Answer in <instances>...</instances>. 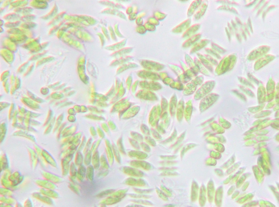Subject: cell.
Instances as JSON below:
<instances>
[{"label":"cell","mask_w":279,"mask_h":207,"mask_svg":"<svg viewBox=\"0 0 279 207\" xmlns=\"http://www.w3.org/2000/svg\"><path fill=\"white\" fill-rule=\"evenodd\" d=\"M125 196V193L124 190H120L117 192L114 193L111 196L107 197L105 200L102 201L103 204H112L118 202Z\"/></svg>","instance_id":"obj_1"},{"label":"cell","mask_w":279,"mask_h":207,"mask_svg":"<svg viewBox=\"0 0 279 207\" xmlns=\"http://www.w3.org/2000/svg\"><path fill=\"white\" fill-rule=\"evenodd\" d=\"M74 154H70L66 156L61 159L62 175L65 176L67 175L70 169V163L73 157Z\"/></svg>","instance_id":"obj_2"},{"label":"cell","mask_w":279,"mask_h":207,"mask_svg":"<svg viewBox=\"0 0 279 207\" xmlns=\"http://www.w3.org/2000/svg\"><path fill=\"white\" fill-rule=\"evenodd\" d=\"M11 174V171L9 169H8L5 171L4 173L1 177V184L3 187L11 190H14L16 188V187H15L12 186L11 181L8 179L9 176Z\"/></svg>","instance_id":"obj_3"},{"label":"cell","mask_w":279,"mask_h":207,"mask_svg":"<svg viewBox=\"0 0 279 207\" xmlns=\"http://www.w3.org/2000/svg\"><path fill=\"white\" fill-rule=\"evenodd\" d=\"M41 175L44 179L48 180L55 184L61 183L63 181L62 177L60 176L46 171H42Z\"/></svg>","instance_id":"obj_4"},{"label":"cell","mask_w":279,"mask_h":207,"mask_svg":"<svg viewBox=\"0 0 279 207\" xmlns=\"http://www.w3.org/2000/svg\"><path fill=\"white\" fill-rule=\"evenodd\" d=\"M35 182L37 186L42 188L55 190L57 187L55 184L45 179H37L35 180Z\"/></svg>","instance_id":"obj_5"},{"label":"cell","mask_w":279,"mask_h":207,"mask_svg":"<svg viewBox=\"0 0 279 207\" xmlns=\"http://www.w3.org/2000/svg\"><path fill=\"white\" fill-rule=\"evenodd\" d=\"M8 179L11 181L12 186L17 187L18 185L20 184L23 181L24 176L21 175L20 172L16 171L11 174L9 176Z\"/></svg>","instance_id":"obj_6"},{"label":"cell","mask_w":279,"mask_h":207,"mask_svg":"<svg viewBox=\"0 0 279 207\" xmlns=\"http://www.w3.org/2000/svg\"><path fill=\"white\" fill-rule=\"evenodd\" d=\"M28 153L30 159V165L32 168L33 170L35 169L38 165L39 158L38 154L35 150L29 148L28 149Z\"/></svg>","instance_id":"obj_7"},{"label":"cell","mask_w":279,"mask_h":207,"mask_svg":"<svg viewBox=\"0 0 279 207\" xmlns=\"http://www.w3.org/2000/svg\"><path fill=\"white\" fill-rule=\"evenodd\" d=\"M32 196L34 199L48 205H52L53 204V201L51 198L42 195L40 193H33L32 194Z\"/></svg>","instance_id":"obj_8"},{"label":"cell","mask_w":279,"mask_h":207,"mask_svg":"<svg viewBox=\"0 0 279 207\" xmlns=\"http://www.w3.org/2000/svg\"><path fill=\"white\" fill-rule=\"evenodd\" d=\"M42 155L45 161L47 164H50L52 166L55 168L57 167V164L56 160L48 152L44 149H43Z\"/></svg>","instance_id":"obj_9"},{"label":"cell","mask_w":279,"mask_h":207,"mask_svg":"<svg viewBox=\"0 0 279 207\" xmlns=\"http://www.w3.org/2000/svg\"><path fill=\"white\" fill-rule=\"evenodd\" d=\"M39 193L51 198L56 199L59 197L58 193L53 190L41 188L39 190Z\"/></svg>","instance_id":"obj_10"},{"label":"cell","mask_w":279,"mask_h":207,"mask_svg":"<svg viewBox=\"0 0 279 207\" xmlns=\"http://www.w3.org/2000/svg\"><path fill=\"white\" fill-rule=\"evenodd\" d=\"M0 165H1V172L2 171H6L8 169L9 162L8 158L6 154H3L1 156L0 158Z\"/></svg>","instance_id":"obj_11"},{"label":"cell","mask_w":279,"mask_h":207,"mask_svg":"<svg viewBox=\"0 0 279 207\" xmlns=\"http://www.w3.org/2000/svg\"><path fill=\"white\" fill-rule=\"evenodd\" d=\"M77 170V173L76 177L79 182H81L85 176L86 168L84 166L81 165L79 166Z\"/></svg>","instance_id":"obj_12"},{"label":"cell","mask_w":279,"mask_h":207,"mask_svg":"<svg viewBox=\"0 0 279 207\" xmlns=\"http://www.w3.org/2000/svg\"><path fill=\"white\" fill-rule=\"evenodd\" d=\"M92 159L93 168L97 169L99 166L100 159L98 152H94V154L92 156Z\"/></svg>","instance_id":"obj_13"},{"label":"cell","mask_w":279,"mask_h":207,"mask_svg":"<svg viewBox=\"0 0 279 207\" xmlns=\"http://www.w3.org/2000/svg\"><path fill=\"white\" fill-rule=\"evenodd\" d=\"M35 151L36 152L37 154H38L39 160V161H40L41 164L44 167H45L46 166H47L48 164L46 163V162L45 161L44 159L43 158V156H42V150H41L40 148L37 146H35Z\"/></svg>","instance_id":"obj_14"},{"label":"cell","mask_w":279,"mask_h":207,"mask_svg":"<svg viewBox=\"0 0 279 207\" xmlns=\"http://www.w3.org/2000/svg\"><path fill=\"white\" fill-rule=\"evenodd\" d=\"M93 167L91 166L87 167L85 176L87 179L89 181H93Z\"/></svg>","instance_id":"obj_15"},{"label":"cell","mask_w":279,"mask_h":207,"mask_svg":"<svg viewBox=\"0 0 279 207\" xmlns=\"http://www.w3.org/2000/svg\"><path fill=\"white\" fill-rule=\"evenodd\" d=\"M75 164L78 166L82 165L83 162H84V157L80 151H78L76 153L75 156Z\"/></svg>","instance_id":"obj_16"},{"label":"cell","mask_w":279,"mask_h":207,"mask_svg":"<svg viewBox=\"0 0 279 207\" xmlns=\"http://www.w3.org/2000/svg\"><path fill=\"white\" fill-rule=\"evenodd\" d=\"M188 27V20L184 21L174 29L173 32L175 33H180Z\"/></svg>","instance_id":"obj_17"},{"label":"cell","mask_w":279,"mask_h":207,"mask_svg":"<svg viewBox=\"0 0 279 207\" xmlns=\"http://www.w3.org/2000/svg\"><path fill=\"white\" fill-rule=\"evenodd\" d=\"M0 201L1 203H3L4 204H11V205L15 204V199L11 197L6 196H1L0 198Z\"/></svg>","instance_id":"obj_18"},{"label":"cell","mask_w":279,"mask_h":207,"mask_svg":"<svg viewBox=\"0 0 279 207\" xmlns=\"http://www.w3.org/2000/svg\"><path fill=\"white\" fill-rule=\"evenodd\" d=\"M0 190H1L0 193H1V196L11 197L12 195V190H10V189L3 187L1 188Z\"/></svg>","instance_id":"obj_19"},{"label":"cell","mask_w":279,"mask_h":207,"mask_svg":"<svg viewBox=\"0 0 279 207\" xmlns=\"http://www.w3.org/2000/svg\"><path fill=\"white\" fill-rule=\"evenodd\" d=\"M69 172L70 176L74 178H76L77 173V169L76 165L75 163H72L70 164Z\"/></svg>","instance_id":"obj_20"},{"label":"cell","mask_w":279,"mask_h":207,"mask_svg":"<svg viewBox=\"0 0 279 207\" xmlns=\"http://www.w3.org/2000/svg\"><path fill=\"white\" fill-rule=\"evenodd\" d=\"M100 161L101 166H102V168L108 169L109 168L108 164L107 163V159H106V157L104 155H102L101 157Z\"/></svg>","instance_id":"obj_21"},{"label":"cell","mask_w":279,"mask_h":207,"mask_svg":"<svg viewBox=\"0 0 279 207\" xmlns=\"http://www.w3.org/2000/svg\"><path fill=\"white\" fill-rule=\"evenodd\" d=\"M92 152L89 151L87 152L84 159V163L86 165H89L90 164L92 159Z\"/></svg>","instance_id":"obj_22"},{"label":"cell","mask_w":279,"mask_h":207,"mask_svg":"<svg viewBox=\"0 0 279 207\" xmlns=\"http://www.w3.org/2000/svg\"><path fill=\"white\" fill-rule=\"evenodd\" d=\"M114 192V190H105V191H102V192L100 193L99 194H98V197H103L105 196L106 195L112 194Z\"/></svg>","instance_id":"obj_23"},{"label":"cell","mask_w":279,"mask_h":207,"mask_svg":"<svg viewBox=\"0 0 279 207\" xmlns=\"http://www.w3.org/2000/svg\"><path fill=\"white\" fill-rule=\"evenodd\" d=\"M68 187L73 192L77 194V195H79L80 194V190H79V188H78L77 187L75 186V185L73 184H70L68 185Z\"/></svg>","instance_id":"obj_24"},{"label":"cell","mask_w":279,"mask_h":207,"mask_svg":"<svg viewBox=\"0 0 279 207\" xmlns=\"http://www.w3.org/2000/svg\"><path fill=\"white\" fill-rule=\"evenodd\" d=\"M113 153L114 154V155L116 158V160H117V162L119 163H121V156H120L119 153L116 149H114L113 150Z\"/></svg>","instance_id":"obj_25"},{"label":"cell","mask_w":279,"mask_h":207,"mask_svg":"<svg viewBox=\"0 0 279 207\" xmlns=\"http://www.w3.org/2000/svg\"><path fill=\"white\" fill-rule=\"evenodd\" d=\"M24 207H31L33 206L32 203L29 199H26L24 204Z\"/></svg>","instance_id":"obj_26"},{"label":"cell","mask_w":279,"mask_h":207,"mask_svg":"<svg viewBox=\"0 0 279 207\" xmlns=\"http://www.w3.org/2000/svg\"><path fill=\"white\" fill-rule=\"evenodd\" d=\"M21 204L19 203H17L16 205V207H21Z\"/></svg>","instance_id":"obj_27"}]
</instances>
